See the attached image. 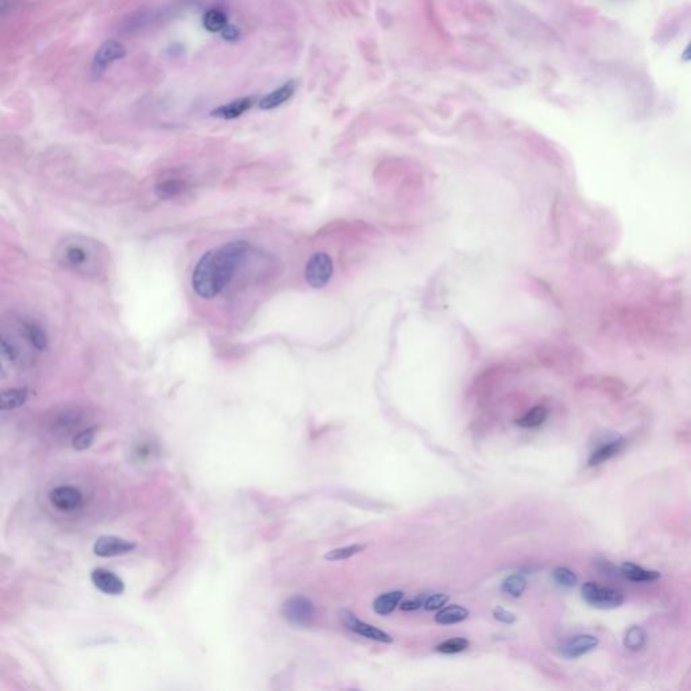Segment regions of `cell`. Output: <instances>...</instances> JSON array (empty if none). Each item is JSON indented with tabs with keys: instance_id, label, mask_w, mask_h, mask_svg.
I'll return each instance as SVG.
<instances>
[{
	"instance_id": "obj_23",
	"label": "cell",
	"mask_w": 691,
	"mask_h": 691,
	"mask_svg": "<svg viewBox=\"0 0 691 691\" xmlns=\"http://www.w3.org/2000/svg\"><path fill=\"white\" fill-rule=\"evenodd\" d=\"M645 640H647V635L644 629L641 626L635 625L626 631L624 636V645L631 651H639L644 647Z\"/></svg>"
},
{
	"instance_id": "obj_11",
	"label": "cell",
	"mask_w": 691,
	"mask_h": 691,
	"mask_svg": "<svg viewBox=\"0 0 691 691\" xmlns=\"http://www.w3.org/2000/svg\"><path fill=\"white\" fill-rule=\"evenodd\" d=\"M91 581L93 586L108 595H121L124 591V584L112 571L95 569L91 572Z\"/></svg>"
},
{
	"instance_id": "obj_13",
	"label": "cell",
	"mask_w": 691,
	"mask_h": 691,
	"mask_svg": "<svg viewBox=\"0 0 691 691\" xmlns=\"http://www.w3.org/2000/svg\"><path fill=\"white\" fill-rule=\"evenodd\" d=\"M294 91H296V83L288 81L284 86L277 88L276 91L263 96L259 102V108H262V110L277 108L278 105L287 103L294 96Z\"/></svg>"
},
{
	"instance_id": "obj_25",
	"label": "cell",
	"mask_w": 691,
	"mask_h": 691,
	"mask_svg": "<svg viewBox=\"0 0 691 691\" xmlns=\"http://www.w3.org/2000/svg\"><path fill=\"white\" fill-rule=\"evenodd\" d=\"M364 550H366V546L364 544H351V546H346V547L331 550V551H329V553L324 555V559L329 560V562L346 560V559H350L351 556H354L357 553H362Z\"/></svg>"
},
{
	"instance_id": "obj_21",
	"label": "cell",
	"mask_w": 691,
	"mask_h": 691,
	"mask_svg": "<svg viewBox=\"0 0 691 691\" xmlns=\"http://www.w3.org/2000/svg\"><path fill=\"white\" fill-rule=\"evenodd\" d=\"M548 415H550V411L546 407L539 405V407L529 409L525 415L521 416L516 421V424L522 428H535V427L541 426L548 419Z\"/></svg>"
},
{
	"instance_id": "obj_27",
	"label": "cell",
	"mask_w": 691,
	"mask_h": 691,
	"mask_svg": "<svg viewBox=\"0 0 691 691\" xmlns=\"http://www.w3.org/2000/svg\"><path fill=\"white\" fill-rule=\"evenodd\" d=\"M553 581L563 588H574L578 584V577L566 567H558L553 572Z\"/></svg>"
},
{
	"instance_id": "obj_1",
	"label": "cell",
	"mask_w": 691,
	"mask_h": 691,
	"mask_svg": "<svg viewBox=\"0 0 691 691\" xmlns=\"http://www.w3.org/2000/svg\"><path fill=\"white\" fill-rule=\"evenodd\" d=\"M249 249L247 243L239 241L206 253L193 270V291L203 298L221 294L246 258Z\"/></svg>"
},
{
	"instance_id": "obj_5",
	"label": "cell",
	"mask_w": 691,
	"mask_h": 691,
	"mask_svg": "<svg viewBox=\"0 0 691 691\" xmlns=\"http://www.w3.org/2000/svg\"><path fill=\"white\" fill-rule=\"evenodd\" d=\"M124 54H126V49L121 42L105 41L93 55L92 65H91L92 76L100 77L111 64L123 58Z\"/></svg>"
},
{
	"instance_id": "obj_17",
	"label": "cell",
	"mask_w": 691,
	"mask_h": 691,
	"mask_svg": "<svg viewBox=\"0 0 691 691\" xmlns=\"http://www.w3.org/2000/svg\"><path fill=\"white\" fill-rule=\"evenodd\" d=\"M468 610L463 606L459 605H449L446 607H442L437 614L435 616V621L440 625H454L459 622L465 621L468 617Z\"/></svg>"
},
{
	"instance_id": "obj_26",
	"label": "cell",
	"mask_w": 691,
	"mask_h": 691,
	"mask_svg": "<svg viewBox=\"0 0 691 691\" xmlns=\"http://www.w3.org/2000/svg\"><path fill=\"white\" fill-rule=\"evenodd\" d=\"M468 645H470L468 640L463 639V638H454V639L446 640V641L440 643L436 647V651L440 654H446V655H454V654H459V652L465 651L468 648Z\"/></svg>"
},
{
	"instance_id": "obj_20",
	"label": "cell",
	"mask_w": 691,
	"mask_h": 691,
	"mask_svg": "<svg viewBox=\"0 0 691 691\" xmlns=\"http://www.w3.org/2000/svg\"><path fill=\"white\" fill-rule=\"evenodd\" d=\"M29 397V393L25 388H14L4 390L0 396V408L3 411H13L22 407Z\"/></svg>"
},
{
	"instance_id": "obj_29",
	"label": "cell",
	"mask_w": 691,
	"mask_h": 691,
	"mask_svg": "<svg viewBox=\"0 0 691 691\" xmlns=\"http://www.w3.org/2000/svg\"><path fill=\"white\" fill-rule=\"evenodd\" d=\"M449 601V597L447 594L437 593V594H432L430 597H427L424 600L423 607L428 612H435V610H440L442 607H445V605L447 604Z\"/></svg>"
},
{
	"instance_id": "obj_3",
	"label": "cell",
	"mask_w": 691,
	"mask_h": 691,
	"mask_svg": "<svg viewBox=\"0 0 691 691\" xmlns=\"http://www.w3.org/2000/svg\"><path fill=\"white\" fill-rule=\"evenodd\" d=\"M582 598L590 606L597 609H614L624 604L625 598L621 591L616 588L600 586L595 582H586L582 588Z\"/></svg>"
},
{
	"instance_id": "obj_9",
	"label": "cell",
	"mask_w": 691,
	"mask_h": 691,
	"mask_svg": "<svg viewBox=\"0 0 691 691\" xmlns=\"http://www.w3.org/2000/svg\"><path fill=\"white\" fill-rule=\"evenodd\" d=\"M49 500L52 502L53 506L57 508L58 511L70 512L81 505L83 494L80 493L79 489L70 485H64L53 489L49 493Z\"/></svg>"
},
{
	"instance_id": "obj_8",
	"label": "cell",
	"mask_w": 691,
	"mask_h": 691,
	"mask_svg": "<svg viewBox=\"0 0 691 691\" xmlns=\"http://www.w3.org/2000/svg\"><path fill=\"white\" fill-rule=\"evenodd\" d=\"M343 624L346 625L347 629H350L351 632L362 636V638H366L369 640H374V641H380V643H393V639L390 635H388L386 632L381 631L379 628L367 624V622L361 621L360 619H357V616L351 612H343Z\"/></svg>"
},
{
	"instance_id": "obj_32",
	"label": "cell",
	"mask_w": 691,
	"mask_h": 691,
	"mask_svg": "<svg viewBox=\"0 0 691 691\" xmlns=\"http://www.w3.org/2000/svg\"><path fill=\"white\" fill-rule=\"evenodd\" d=\"M682 60L683 61H691V42L687 45V48L685 49L683 54H682Z\"/></svg>"
},
{
	"instance_id": "obj_19",
	"label": "cell",
	"mask_w": 691,
	"mask_h": 691,
	"mask_svg": "<svg viewBox=\"0 0 691 691\" xmlns=\"http://www.w3.org/2000/svg\"><path fill=\"white\" fill-rule=\"evenodd\" d=\"M22 331H23L25 339L30 345L33 346L35 350H38V351L46 350V347H48V336H46V332L44 331V329L41 326H38L37 323H33V322H29V323H25L23 324Z\"/></svg>"
},
{
	"instance_id": "obj_10",
	"label": "cell",
	"mask_w": 691,
	"mask_h": 691,
	"mask_svg": "<svg viewBox=\"0 0 691 691\" xmlns=\"http://www.w3.org/2000/svg\"><path fill=\"white\" fill-rule=\"evenodd\" d=\"M600 644L598 639L593 635H577L571 639L566 640L560 647V655L567 657V659H577V657H584L593 650L597 648Z\"/></svg>"
},
{
	"instance_id": "obj_6",
	"label": "cell",
	"mask_w": 691,
	"mask_h": 691,
	"mask_svg": "<svg viewBox=\"0 0 691 691\" xmlns=\"http://www.w3.org/2000/svg\"><path fill=\"white\" fill-rule=\"evenodd\" d=\"M313 613L315 607L311 600L304 595H294L288 598L282 606L284 617L291 624L298 626L308 625L313 617Z\"/></svg>"
},
{
	"instance_id": "obj_24",
	"label": "cell",
	"mask_w": 691,
	"mask_h": 691,
	"mask_svg": "<svg viewBox=\"0 0 691 691\" xmlns=\"http://www.w3.org/2000/svg\"><path fill=\"white\" fill-rule=\"evenodd\" d=\"M525 588H527V581L524 577L518 575V574H515V575H509L504 582H502V591L511 597H515V598H518L521 597V594L525 591Z\"/></svg>"
},
{
	"instance_id": "obj_31",
	"label": "cell",
	"mask_w": 691,
	"mask_h": 691,
	"mask_svg": "<svg viewBox=\"0 0 691 691\" xmlns=\"http://www.w3.org/2000/svg\"><path fill=\"white\" fill-rule=\"evenodd\" d=\"M423 605H424V600H421V598H417V600H408V601H405V603H402V604H401V606H400V607H401L402 610H407V612H412V610H417V609H420V607H423Z\"/></svg>"
},
{
	"instance_id": "obj_4",
	"label": "cell",
	"mask_w": 691,
	"mask_h": 691,
	"mask_svg": "<svg viewBox=\"0 0 691 691\" xmlns=\"http://www.w3.org/2000/svg\"><path fill=\"white\" fill-rule=\"evenodd\" d=\"M334 275V263L327 253L313 254L305 266V279L312 288H324Z\"/></svg>"
},
{
	"instance_id": "obj_16",
	"label": "cell",
	"mask_w": 691,
	"mask_h": 691,
	"mask_svg": "<svg viewBox=\"0 0 691 691\" xmlns=\"http://www.w3.org/2000/svg\"><path fill=\"white\" fill-rule=\"evenodd\" d=\"M402 598H404V593L400 590L388 591L376 598V601L373 603V609L380 616H388L392 612H395V609L400 605Z\"/></svg>"
},
{
	"instance_id": "obj_7",
	"label": "cell",
	"mask_w": 691,
	"mask_h": 691,
	"mask_svg": "<svg viewBox=\"0 0 691 691\" xmlns=\"http://www.w3.org/2000/svg\"><path fill=\"white\" fill-rule=\"evenodd\" d=\"M137 548L134 541L118 536H100L93 544V553L100 558H112L133 553Z\"/></svg>"
},
{
	"instance_id": "obj_18",
	"label": "cell",
	"mask_w": 691,
	"mask_h": 691,
	"mask_svg": "<svg viewBox=\"0 0 691 691\" xmlns=\"http://www.w3.org/2000/svg\"><path fill=\"white\" fill-rule=\"evenodd\" d=\"M185 190V181L180 177H166L159 180L156 185V192L161 199H173Z\"/></svg>"
},
{
	"instance_id": "obj_30",
	"label": "cell",
	"mask_w": 691,
	"mask_h": 691,
	"mask_svg": "<svg viewBox=\"0 0 691 691\" xmlns=\"http://www.w3.org/2000/svg\"><path fill=\"white\" fill-rule=\"evenodd\" d=\"M493 617L497 620V621L502 622V624H513L516 621V616L506 610L505 607H501V606H497L494 610H493Z\"/></svg>"
},
{
	"instance_id": "obj_2",
	"label": "cell",
	"mask_w": 691,
	"mask_h": 691,
	"mask_svg": "<svg viewBox=\"0 0 691 691\" xmlns=\"http://www.w3.org/2000/svg\"><path fill=\"white\" fill-rule=\"evenodd\" d=\"M54 258L65 270L88 278L102 276L107 268L103 244L83 235L64 238L55 247Z\"/></svg>"
},
{
	"instance_id": "obj_12",
	"label": "cell",
	"mask_w": 691,
	"mask_h": 691,
	"mask_svg": "<svg viewBox=\"0 0 691 691\" xmlns=\"http://www.w3.org/2000/svg\"><path fill=\"white\" fill-rule=\"evenodd\" d=\"M625 440L622 437H617L613 440L606 442L598 449H594L588 458V466H598L604 462H607L609 459L614 458L617 454H620L625 447Z\"/></svg>"
},
{
	"instance_id": "obj_14",
	"label": "cell",
	"mask_w": 691,
	"mask_h": 691,
	"mask_svg": "<svg viewBox=\"0 0 691 691\" xmlns=\"http://www.w3.org/2000/svg\"><path fill=\"white\" fill-rule=\"evenodd\" d=\"M253 104H254L253 98H242L239 100L218 107L216 110L212 111V117L221 119H237L242 117L246 111H249L253 107Z\"/></svg>"
},
{
	"instance_id": "obj_28",
	"label": "cell",
	"mask_w": 691,
	"mask_h": 691,
	"mask_svg": "<svg viewBox=\"0 0 691 691\" xmlns=\"http://www.w3.org/2000/svg\"><path fill=\"white\" fill-rule=\"evenodd\" d=\"M95 436H96L95 427H91L84 431L79 432L73 437V449H77V451H84V449H89L95 440Z\"/></svg>"
},
{
	"instance_id": "obj_22",
	"label": "cell",
	"mask_w": 691,
	"mask_h": 691,
	"mask_svg": "<svg viewBox=\"0 0 691 691\" xmlns=\"http://www.w3.org/2000/svg\"><path fill=\"white\" fill-rule=\"evenodd\" d=\"M203 23H204V27L211 33L225 32V29L227 27V17H225L223 11H221L218 8H212L206 13Z\"/></svg>"
},
{
	"instance_id": "obj_15",
	"label": "cell",
	"mask_w": 691,
	"mask_h": 691,
	"mask_svg": "<svg viewBox=\"0 0 691 691\" xmlns=\"http://www.w3.org/2000/svg\"><path fill=\"white\" fill-rule=\"evenodd\" d=\"M621 574L631 582H654L660 578L657 571L647 570L631 562H625L621 566Z\"/></svg>"
}]
</instances>
